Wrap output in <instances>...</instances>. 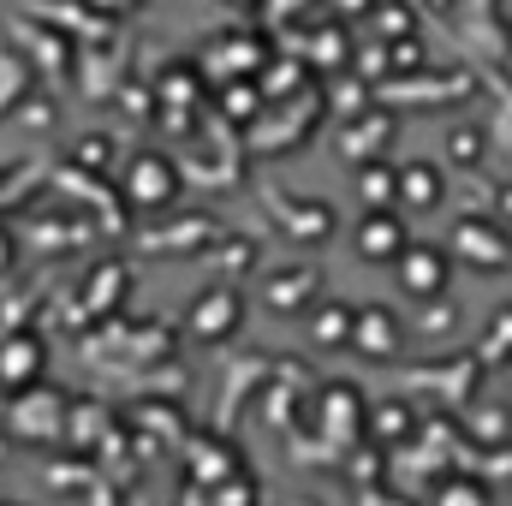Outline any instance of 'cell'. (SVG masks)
<instances>
[{
    "mask_svg": "<svg viewBox=\"0 0 512 506\" xmlns=\"http://www.w3.org/2000/svg\"><path fill=\"white\" fill-rule=\"evenodd\" d=\"M399 286L411 298H441L447 292V256L435 251V245H405V256H399Z\"/></svg>",
    "mask_w": 512,
    "mask_h": 506,
    "instance_id": "1",
    "label": "cell"
},
{
    "mask_svg": "<svg viewBox=\"0 0 512 506\" xmlns=\"http://www.w3.org/2000/svg\"><path fill=\"white\" fill-rule=\"evenodd\" d=\"M405 245H411V239H405L399 215H376V209H370V215L358 221V256H364V262H399Z\"/></svg>",
    "mask_w": 512,
    "mask_h": 506,
    "instance_id": "2",
    "label": "cell"
},
{
    "mask_svg": "<svg viewBox=\"0 0 512 506\" xmlns=\"http://www.w3.org/2000/svg\"><path fill=\"white\" fill-rule=\"evenodd\" d=\"M126 191L143 203V209H155V203H167L173 191H179V179H173V161H161V155H137L131 161V179Z\"/></svg>",
    "mask_w": 512,
    "mask_h": 506,
    "instance_id": "3",
    "label": "cell"
},
{
    "mask_svg": "<svg viewBox=\"0 0 512 506\" xmlns=\"http://www.w3.org/2000/svg\"><path fill=\"white\" fill-rule=\"evenodd\" d=\"M42 376V340L36 334H18L0 346V387H30Z\"/></svg>",
    "mask_w": 512,
    "mask_h": 506,
    "instance_id": "4",
    "label": "cell"
},
{
    "mask_svg": "<svg viewBox=\"0 0 512 506\" xmlns=\"http://www.w3.org/2000/svg\"><path fill=\"white\" fill-rule=\"evenodd\" d=\"M203 340H221L227 328H239V298L233 292H209L203 304H197V322H191Z\"/></svg>",
    "mask_w": 512,
    "mask_h": 506,
    "instance_id": "5",
    "label": "cell"
},
{
    "mask_svg": "<svg viewBox=\"0 0 512 506\" xmlns=\"http://www.w3.org/2000/svg\"><path fill=\"white\" fill-rule=\"evenodd\" d=\"M352 334H358V346H370V352H382V358L399 352V322H393V310H364V316L352 322Z\"/></svg>",
    "mask_w": 512,
    "mask_h": 506,
    "instance_id": "6",
    "label": "cell"
},
{
    "mask_svg": "<svg viewBox=\"0 0 512 506\" xmlns=\"http://www.w3.org/2000/svg\"><path fill=\"white\" fill-rule=\"evenodd\" d=\"M399 191H405V203H423V209H435V203H441V173H435V167H405Z\"/></svg>",
    "mask_w": 512,
    "mask_h": 506,
    "instance_id": "7",
    "label": "cell"
},
{
    "mask_svg": "<svg viewBox=\"0 0 512 506\" xmlns=\"http://www.w3.org/2000/svg\"><path fill=\"white\" fill-rule=\"evenodd\" d=\"M352 322H358V316L334 304V310H322V322H316V340H352Z\"/></svg>",
    "mask_w": 512,
    "mask_h": 506,
    "instance_id": "8",
    "label": "cell"
},
{
    "mask_svg": "<svg viewBox=\"0 0 512 506\" xmlns=\"http://www.w3.org/2000/svg\"><path fill=\"white\" fill-rule=\"evenodd\" d=\"M393 185H399V179H364L358 191H364V203H376V197H393Z\"/></svg>",
    "mask_w": 512,
    "mask_h": 506,
    "instance_id": "9",
    "label": "cell"
},
{
    "mask_svg": "<svg viewBox=\"0 0 512 506\" xmlns=\"http://www.w3.org/2000/svg\"><path fill=\"white\" fill-rule=\"evenodd\" d=\"M447 506H483V489H465V483H459V489L447 495Z\"/></svg>",
    "mask_w": 512,
    "mask_h": 506,
    "instance_id": "10",
    "label": "cell"
}]
</instances>
